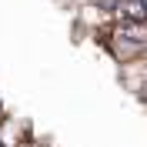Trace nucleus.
Wrapping results in <instances>:
<instances>
[{
  "label": "nucleus",
  "mask_w": 147,
  "mask_h": 147,
  "mask_svg": "<svg viewBox=\"0 0 147 147\" xmlns=\"http://www.w3.org/2000/svg\"><path fill=\"white\" fill-rule=\"evenodd\" d=\"M0 147H3V144H0Z\"/></svg>",
  "instance_id": "f03ea898"
},
{
  "label": "nucleus",
  "mask_w": 147,
  "mask_h": 147,
  "mask_svg": "<svg viewBox=\"0 0 147 147\" xmlns=\"http://www.w3.org/2000/svg\"><path fill=\"white\" fill-rule=\"evenodd\" d=\"M114 17L117 20H147L144 0H114Z\"/></svg>",
  "instance_id": "f257e3e1"
}]
</instances>
